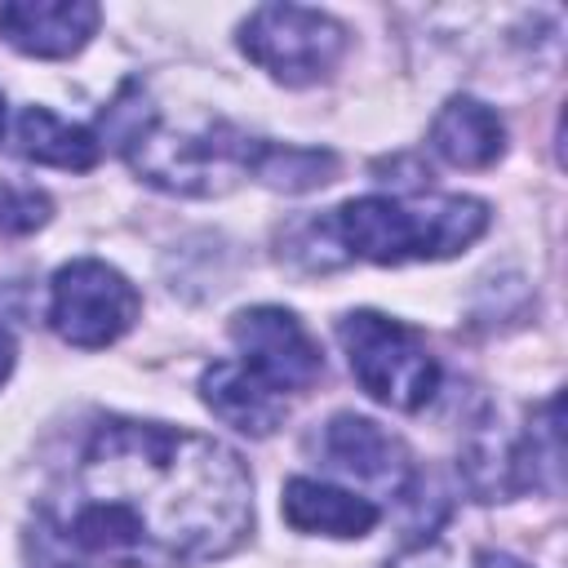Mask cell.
I'll list each match as a JSON object with an SVG mask.
<instances>
[{
  "label": "cell",
  "mask_w": 568,
  "mask_h": 568,
  "mask_svg": "<svg viewBox=\"0 0 568 568\" xmlns=\"http://www.w3.org/2000/svg\"><path fill=\"white\" fill-rule=\"evenodd\" d=\"M9 373H13V337L0 328V386H4Z\"/></svg>",
  "instance_id": "obj_17"
},
{
  "label": "cell",
  "mask_w": 568,
  "mask_h": 568,
  "mask_svg": "<svg viewBox=\"0 0 568 568\" xmlns=\"http://www.w3.org/2000/svg\"><path fill=\"white\" fill-rule=\"evenodd\" d=\"M49 195L36 191V186H13V182H0V231L4 235H27L36 226L49 222Z\"/></svg>",
  "instance_id": "obj_15"
},
{
  "label": "cell",
  "mask_w": 568,
  "mask_h": 568,
  "mask_svg": "<svg viewBox=\"0 0 568 568\" xmlns=\"http://www.w3.org/2000/svg\"><path fill=\"white\" fill-rule=\"evenodd\" d=\"M399 568H444V559H435V555L426 559V555H422V559H408V564H399Z\"/></svg>",
  "instance_id": "obj_18"
},
{
  "label": "cell",
  "mask_w": 568,
  "mask_h": 568,
  "mask_svg": "<svg viewBox=\"0 0 568 568\" xmlns=\"http://www.w3.org/2000/svg\"><path fill=\"white\" fill-rule=\"evenodd\" d=\"M0 133H4V98H0Z\"/></svg>",
  "instance_id": "obj_19"
},
{
  "label": "cell",
  "mask_w": 568,
  "mask_h": 568,
  "mask_svg": "<svg viewBox=\"0 0 568 568\" xmlns=\"http://www.w3.org/2000/svg\"><path fill=\"white\" fill-rule=\"evenodd\" d=\"M328 231L351 257L377 266L439 262L488 231V204L475 195H359L333 213Z\"/></svg>",
  "instance_id": "obj_2"
},
{
  "label": "cell",
  "mask_w": 568,
  "mask_h": 568,
  "mask_svg": "<svg viewBox=\"0 0 568 568\" xmlns=\"http://www.w3.org/2000/svg\"><path fill=\"white\" fill-rule=\"evenodd\" d=\"M337 173V155L333 151H311V146H280V142H262L253 151V178L275 186V191H311L333 182Z\"/></svg>",
  "instance_id": "obj_14"
},
{
  "label": "cell",
  "mask_w": 568,
  "mask_h": 568,
  "mask_svg": "<svg viewBox=\"0 0 568 568\" xmlns=\"http://www.w3.org/2000/svg\"><path fill=\"white\" fill-rule=\"evenodd\" d=\"M231 342L240 346V364L253 368L266 386L306 390L324 373V355L302 328V320L284 306H248L231 320Z\"/></svg>",
  "instance_id": "obj_7"
},
{
  "label": "cell",
  "mask_w": 568,
  "mask_h": 568,
  "mask_svg": "<svg viewBox=\"0 0 568 568\" xmlns=\"http://www.w3.org/2000/svg\"><path fill=\"white\" fill-rule=\"evenodd\" d=\"M44 519L75 559L191 568L231 555L248 537L253 484L240 453L209 435L102 422Z\"/></svg>",
  "instance_id": "obj_1"
},
{
  "label": "cell",
  "mask_w": 568,
  "mask_h": 568,
  "mask_svg": "<svg viewBox=\"0 0 568 568\" xmlns=\"http://www.w3.org/2000/svg\"><path fill=\"white\" fill-rule=\"evenodd\" d=\"M479 568H528V564L515 559V555H506V550H484L479 555Z\"/></svg>",
  "instance_id": "obj_16"
},
{
  "label": "cell",
  "mask_w": 568,
  "mask_h": 568,
  "mask_svg": "<svg viewBox=\"0 0 568 568\" xmlns=\"http://www.w3.org/2000/svg\"><path fill=\"white\" fill-rule=\"evenodd\" d=\"M102 9L89 0H9L0 4V40L31 58H71L98 31Z\"/></svg>",
  "instance_id": "obj_8"
},
{
  "label": "cell",
  "mask_w": 568,
  "mask_h": 568,
  "mask_svg": "<svg viewBox=\"0 0 568 568\" xmlns=\"http://www.w3.org/2000/svg\"><path fill=\"white\" fill-rule=\"evenodd\" d=\"M280 510L297 532H315V537H364L377 524V506L368 497L306 479V475L284 484Z\"/></svg>",
  "instance_id": "obj_12"
},
{
  "label": "cell",
  "mask_w": 568,
  "mask_h": 568,
  "mask_svg": "<svg viewBox=\"0 0 568 568\" xmlns=\"http://www.w3.org/2000/svg\"><path fill=\"white\" fill-rule=\"evenodd\" d=\"M320 453L328 466L346 470L351 479H364V484H399L404 470H408V453L404 444L382 430L373 417H355V413H337L324 435H320Z\"/></svg>",
  "instance_id": "obj_9"
},
{
  "label": "cell",
  "mask_w": 568,
  "mask_h": 568,
  "mask_svg": "<svg viewBox=\"0 0 568 568\" xmlns=\"http://www.w3.org/2000/svg\"><path fill=\"white\" fill-rule=\"evenodd\" d=\"M430 146L439 160H448L457 169H488L506 151V124L488 102L457 93L439 106V115L430 124Z\"/></svg>",
  "instance_id": "obj_11"
},
{
  "label": "cell",
  "mask_w": 568,
  "mask_h": 568,
  "mask_svg": "<svg viewBox=\"0 0 568 568\" xmlns=\"http://www.w3.org/2000/svg\"><path fill=\"white\" fill-rule=\"evenodd\" d=\"M120 151L129 164L160 191L178 195H222L231 191L244 173L253 178V151L257 138L231 129V124H209L200 133H169L160 129L155 115H146Z\"/></svg>",
  "instance_id": "obj_3"
},
{
  "label": "cell",
  "mask_w": 568,
  "mask_h": 568,
  "mask_svg": "<svg viewBox=\"0 0 568 568\" xmlns=\"http://www.w3.org/2000/svg\"><path fill=\"white\" fill-rule=\"evenodd\" d=\"M18 151L36 164H53V169H71V173H84L98 164L102 155V142L80 129V124H67L58 120L53 111L44 106H27L18 115Z\"/></svg>",
  "instance_id": "obj_13"
},
{
  "label": "cell",
  "mask_w": 568,
  "mask_h": 568,
  "mask_svg": "<svg viewBox=\"0 0 568 568\" xmlns=\"http://www.w3.org/2000/svg\"><path fill=\"white\" fill-rule=\"evenodd\" d=\"M337 342L346 351V364L355 382L399 413L422 408L439 390V364L426 346V337L390 315L377 311H351L337 324Z\"/></svg>",
  "instance_id": "obj_4"
},
{
  "label": "cell",
  "mask_w": 568,
  "mask_h": 568,
  "mask_svg": "<svg viewBox=\"0 0 568 568\" xmlns=\"http://www.w3.org/2000/svg\"><path fill=\"white\" fill-rule=\"evenodd\" d=\"M138 315H142L138 288L98 257L67 262L49 284V324L58 328L62 342L80 351L111 346L133 328Z\"/></svg>",
  "instance_id": "obj_6"
},
{
  "label": "cell",
  "mask_w": 568,
  "mask_h": 568,
  "mask_svg": "<svg viewBox=\"0 0 568 568\" xmlns=\"http://www.w3.org/2000/svg\"><path fill=\"white\" fill-rule=\"evenodd\" d=\"M240 49L280 84H320L346 53V27L302 4H262L240 22Z\"/></svg>",
  "instance_id": "obj_5"
},
{
  "label": "cell",
  "mask_w": 568,
  "mask_h": 568,
  "mask_svg": "<svg viewBox=\"0 0 568 568\" xmlns=\"http://www.w3.org/2000/svg\"><path fill=\"white\" fill-rule=\"evenodd\" d=\"M200 399L213 408V417H222L226 426H235L244 435H257V439L271 435L288 413L284 395L275 386H266L253 368L235 364V359H222V364L204 368Z\"/></svg>",
  "instance_id": "obj_10"
}]
</instances>
